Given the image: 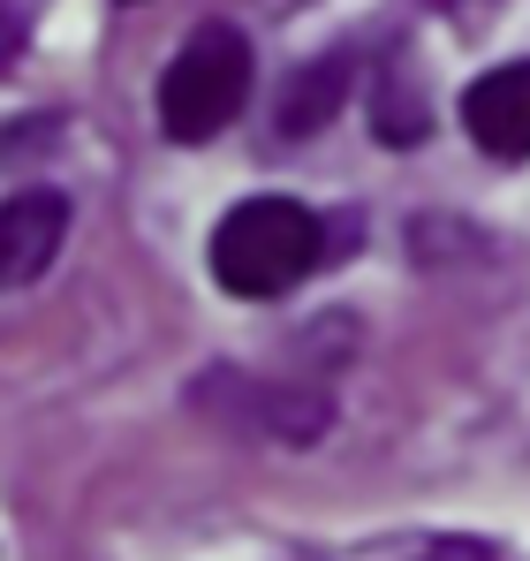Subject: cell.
Listing matches in <instances>:
<instances>
[{
    "label": "cell",
    "mask_w": 530,
    "mask_h": 561,
    "mask_svg": "<svg viewBox=\"0 0 530 561\" xmlns=\"http://www.w3.org/2000/svg\"><path fill=\"white\" fill-rule=\"evenodd\" d=\"M326 259V228L311 205L296 197H243L220 228H212V280L228 296H288L296 280Z\"/></svg>",
    "instance_id": "6da1fadb"
},
{
    "label": "cell",
    "mask_w": 530,
    "mask_h": 561,
    "mask_svg": "<svg viewBox=\"0 0 530 561\" xmlns=\"http://www.w3.org/2000/svg\"><path fill=\"white\" fill-rule=\"evenodd\" d=\"M251 99V38L235 23H197L160 77V129L175 145L220 137Z\"/></svg>",
    "instance_id": "7a4b0ae2"
},
{
    "label": "cell",
    "mask_w": 530,
    "mask_h": 561,
    "mask_svg": "<svg viewBox=\"0 0 530 561\" xmlns=\"http://www.w3.org/2000/svg\"><path fill=\"white\" fill-rule=\"evenodd\" d=\"M462 122L477 152L493 160H530V61H500L462 92Z\"/></svg>",
    "instance_id": "3957f363"
},
{
    "label": "cell",
    "mask_w": 530,
    "mask_h": 561,
    "mask_svg": "<svg viewBox=\"0 0 530 561\" xmlns=\"http://www.w3.org/2000/svg\"><path fill=\"white\" fill-rule=\"evenodd\" d=\"M61 236H69V197H61V190H23V197H8V205H0V288L38 280L54 266Z\"/></svg>",
    "instance_id": "277c9868"
},
{
    "label": "cell",
    "mask_w": 530,
    "mask_h": 561,
    "mask_svg": "<svg viewBox=\"0 0 530 561\" xmlns=\"http://www.w3.org/2000/svg\"><path fill=\"white\" fill-rule=\"evenodd\" d=\"M342 99H349V54H319V61H303L288 77V92L273 106V129L280 137H311V129H326L342 114Z\"/></svg>",
    "instance_id": "5b68a950"
},
{
    "label": "cell",
    "mask_w": 530,
    "mask_h": 561,
    "mask_svg": "<svg viewBox=\"0 0 530 561\" xmlns=\"http://www.w3.org/2000/svg\"><path fill=\"white\" fill-rule=\"evenodd\" d=\"M425 561H485V554H470V547H440V554H425Z\"/></svg>",
    "instance_id": "8992f818"
}]
</instances>
